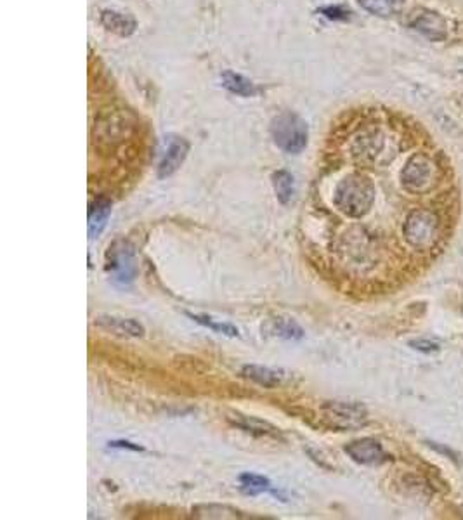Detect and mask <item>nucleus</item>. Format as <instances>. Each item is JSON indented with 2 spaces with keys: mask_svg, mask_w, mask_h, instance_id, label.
Instances as JSON below:
<instances>
[{
  "mask_svg": "<svg viewBox=\"0 0 463 520\" xmlns=\"http://www.w3.org/2000/svg\"><path fill=\"white\" fill-rule=\"evenodd\" d=\"M96 324L115 333V335L132 336V339H139V336L144 335V327H142L139 321L130 319V317L99 316L96 319Z\"/></svg>",
  "mask_w": 463,
  "mask_h": 520,
  "instance_id": "obj_10",
  "label": "nucleus"
},
{
  "mask_svg": "<svg viewBox=\"0 0 463 520\" xmlns=\"http://www.w3.org/2000/svg\"><path fill=\"white\" fill-rule=\"evenodd\" d=\"M406 0H359V6L370 14L378 18H390V16L401 13Z\"/></svg>",
  "mask_w": 463,
  "mask_h": 520,
  "instance_id": "obj_14",
  "label": "nucleus"
},
{
  "mask_svg": "<svg viewBox=\"0 0 463 520\" xmlns=\"http://www.w3.org/2000/svg\"><path fill=\"white\" fill-rule=\"evenodd\" d=\"M193 515L198 519H247V515H241V511L231 506L220 505H201L193 510Z\"/></svg>",
  "mask_w": 463,
  "mask_h": 520,
  "instance_id": "obj_18",
  "label": "nucleus"
},
{
  "mask_svg": "<svg viewBox=\"0 0 463 520\" xmlns=\"http://www.w3.org/2000/svg\"><path fill=\"white\" fill-rule=\"evenodd\" d=\"M169 146L167 151H165L164 158H161L160 166H158V176L161 179L172 176L188 156L189 144L184 141L183 137H169Z\"/></svg>",
  "mask_w": 463,
  "mask_h": 520,
  "instance_id": "obj_9",
  "label": "nucleus"
},
{
  "mask_svg": "<svg viewBox=\"0 0 463 520\" xmlns=\"http://www.w3.org/2000/svg\"><path fill=\"white\" fill-rule=\"evenodd\" d=\"M323 418L330 427L340 430H352L366 423V408L358 403H344V400H331L323 406Z\"/></svg>",
  "mask_w": 463,
  "mask_h": 520,
  "instance_id": "obj_4",
  "label": "nucleus"
},
{
  "mask_svg": "<svg viewBox=\"0 0 463 520\" xmlns=\"http://www.w3.org/2000/svg\"><path fill=\"white\" fill-rule=\"evenodd\" d=\"M435 177V165L425 154L418 153L408 160L401 172V182L403 186L410 193H427L432 189Z\"/></svg>",
  "mask_w": 463,
  "mask_h": 520,
  "instance_id": "obj_5",
  "label": "nucleus"
},
{
  "mask_svg": "<svg viewBox=\"0 0 463 520\" xmlns=\"http://www.w3.org/2000/svg\"><path fill=\"white\" fill-rule=\"evenodd\" d=\"M241 375L245 378L252 380L257 385H262L266 388L278 387V385L283 382V373L278 370H271V368L266 366H255V364H248L241 370Z\"/></svg>",
  "mask_w": 463,
  "mask_h": 520,
  "instance_id": "obj_12",
  "label": "nucleus"
},
{
  "mask_svg": "<svg viewBox=\"0 0 463 520\" xmlns=\"http://www.w3.org/2000/svg\"><path fill=\"white\" fill-rule=\"evenodd\" d=\"M106 271L110 272L112 280L118 285L132 283L136 277L137 267L136 259H134L132 250L125 243H115L110 247L108 255H106Z\"/></svg>",
  "mask_w": 463,
  "mask_h": 520,
  "instance_id": "obj_6",
  "label": "nucleus"
},
{
  "mask_svg": "<svg viewBox=\"0 0 463 520\" xmlns=\"http://www.w3.org/2000/svg\"><path fill=\"white\" fill-rule=\"evenodd\" d=\"M240 484H241L240 489L248 496H257L260 493H271V494L278 496V491L272 489L271 480H269L267 477H262V475L243 474V475H240Z\"/></svg>",
  "mask_w": 463,
  "mask_h": 520,
  "instance_id": "obj_16",
  "label": "nucleus"
},
{
  "mask_svg": "<svg viewBox=\"0 0 463 520\" xmlns=\"http://www.w3.org/2000/svg\"><path fill=\"white\" fill-rule=\"evenodd\" d=\"M271 136L275 144L284 153L299 154L307 146L309 130L306 122L299 115L287 111L272 120Z\"/></svg>",
  "mask_w": 463,
  "mask_h": 520,
  "instance_id": "obj_2",
  "label": "nucleus"
},
{
  "mask_svg": "<svg viewBox=\"0 0 463 520\" xmlns=\"http://www.w3.org/2000/svg\"><path fill=\"white\" fill-rule=\"evenodd\" d=\"M229 422L235 425V427L241 428V430L250 432V434L255 435H271V437H278L280 435V432L271 423L262 422L259 418H252V416L233 415L229 416Z\"/></svg>",
  "mask_w": 463,
  "mask_h": 520,
  "instance_id": "obj_13",
  "label": "nucleus"
},
{
  "mask_svg": "<svg viewBox=\"0 0 463 520\" xmlns=\"http://www.w3.org/2000/svg\"><path fill=\"white\" fill-rule=\"evenodd\" d=\"M102 25L118 35H130L134 31V28H136V21H134V18L130 14L105 11L102 13Z\"/></svg>",
  "mask_w": 463,
  "mask_h": 520,
  "instance_id": "obj_15",
  "label": "nucleus"
},
{
  "mask_svg": "<svg viewBox=\"0 0 463 520\" xmlns=\"http://www.w3.org/2000/svg\"><path fill=\"white\" fill-rule=\"evenodd\" d=\"M344 451H346V455L349 456L352 462L359 463V465H382V463H385L389 460L387 452L383 451L382 444L377 439L371 437L354 440V442L347 444L344 447Z\"/></svg>",
  "mask_w": 463,
  "mask_h": 520,
  "instance_id": "obj_7",
  "label": "nucleus"
},
{
  "mask_svg": "<svg viewBox=\"0 0 463 520\" xmlns=\"http://www.w3.org/2000/svg\"><path fill=\"white\" fill-rule=\"evenodd\" d=\"M410 347L413 349V351L423 352V354H434V352L439 351V344L437 342H432V340H429V339L411 340Z\"/></svg>",
  "mask_w": 463,
  "mask_h": 520,
  "instance_id": "obj_22",
  "label": "nucleus"
},
{
  "mask_svg": "<svg viewBox=\"0 0 463 520\" xmlns=\"http://www.w3.org/2000/svg\"><path fill=\"white\" fill-rule=\"evenodd\" d=\"M110 216H112V201L106 198H99L90 205L89 210V236L90 240L97 238L102 233V229L108 224Z\"/></svg>",
  "mask_w": 463,
  "mask_h": 520,
  "instance_id": "obj_11",
  "label": "nucleus"
},
{
  "mask_svg": "<svg viewBox=\"0 0 463 520\" xmlns=\"http://www.w3.org/2000/svg\"><path fill=\"white\" fill-rule=\"evenodd\" d=\"M403 233H405V240L410 247L422 250V252L430 250L435 245V241L439 240V234H441L437 216L434 212H429V210H413L408 216Z\"/></svg>",
  "mask_w": 463,
  "mask_h": 520,
  "instance_id": "obj_3",
  "label": "nucleus"
},
{
  "mask_svg": "<svg viewBox=\"0 0 463 520\" xmlns=\"http://www.w3.org/2000/svg\"><path fill=\"white\" fill-rule=\"evenodd\" d=\"M321 13L326 16L328 19H349L351 18V13L347 9H344V7L340 6H334V7H324V9H321Z\"/></svg>",
  "mask_w": 463,
  "mask_h": 520,
  "instance_id": "obj_23",
  "label": "nucleus"
},
{
  "mask_svg": "<svg viewBox=\"0 0 463 520\" xmlns=\"http://www.w3.org/2000/svg\"><path fill=\"white\" fill-rule=\"evenodd\" d=\"M271 331L275 333V335L281 336V339L287 340H299L304 336L302 328H300L294 319H290V317H276V319L272 321Z\"/></svg>",
  "mask_w": 463,
  "mask_h": 520,
  "instance_id": "obj_20",
  "label": "nucleus"
},
{
  "mask_svg": "<svg viewBox=\"0 0 463 520\" xmlns=\"http://www.w3.org/2000/svg\"><path fill=\"white\" fill-rule=\"evenodd\" d=\"M223 82L225 89L231 90L233 94H238V96L248 97L257 92L255 87H253V83L250 80H247V78L241 77V75L233 73V71H225L223 75Z\"/></svg>",
  "mask_w": 463,
  "mask_h": 520,
  "instance_id": "obj_19",
  "label": "nucleus"
},
{
  "mask_svg": "<svg viewBox=\"0 0 463 520\" xmlns=\"http://www.w3.org/2000/svg\"><path fill=\"white\" fill-rule=\"evenodd\" d=\"M110 447H127V450H132V451H142L141 446H137V444H132V442H127V440H113V442H110Z\"/></svg>",
  "mask_w": 463,
  "mask_h": 520,
  "instance_id": "obj_24",
  "label": "nucleus"
},
{
  "mask_svg": "<svg viewBox=\"0 0 463 520\" xmlns=\"http://www.w3.org/2000/svg\"><path fill=\"white\" fill-rule=\"evenodd\" d=\"M375 201V186L363 174H349L335 188L334 203L344 216L359 219L366 216Z\"/></svg>",
  "mask_w": 463,
  "mask_h": 520,
  "instance_id": "obj_1",
  "label": "nucleus"
},
{
  "mask_svg": "<svg viewBox=\"0 0 463 520\" xmlns=\"http://www.w3.org/2000/svg\"><path fill=\"white\" fill-rule=\"evenodd\" d=\"M410 26L430 41H442L448 35V23L435 11H417L410 19Z\"/></svg>",
  "mask_w": 463,
  "mask_h": 520,
  "instance_id": "obj_8",
  "label": "nucleus"
},
{
  "mask_svg": "<svg viewBox=\"0 0 463 520\" xmlns=\"http://www.w3.org/2000/svg\"><path fill=\"white\" fill-rule=\"evenodd\" d=\"M188 316L191 317L193 321H196L198 324H201V327L211 328L212 331L220 333V335L240 336V329L229 323H217V321H213V317H208V316H200V314H188Z\"/></svg>",
  "mask_w": 463,
  "mask_h": 520,
  "instance_id": "obj_21",
  "label": "nucleus"
},
{
  "mask_svg": "<svg viewBox=\"0 0 463 520\" xmlns=\"http://www.w3.org/2000/svg\"><path fill=\"white\" fill-rule=\"evenodd\" d=\"M272 186H275L276 196H278L281 203L283 205L290 203L295 193L294 177H292V174L287 172V170H278V172H275L272 174Z\"/></svg>",
  "mask_w": 463,
  "mask_h": 520,
  "instance_id": "obj_17",
  "label": "nucleus"
}]
</instances>
